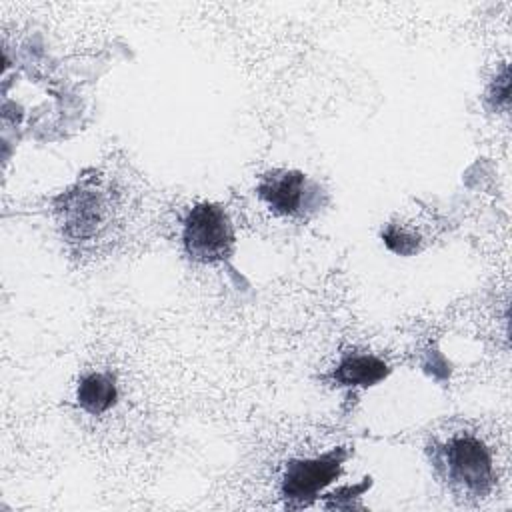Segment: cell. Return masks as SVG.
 Instances as JSON below:
<instances>
[{
  "instance_id": "6da1fadb",
  "label": "cell",
  "mask_w": 512,
  "mask_h": 512,
  "mask_svg": "<svg viewBox=\"0 0 512 512\" xmlns=\"http://www.w3.org/2000/svg\"><path fill=\"white\" fill-rule=\"evenodd\" d=\"M444 480L458 496L486 498L496 480L490 448L472 434L448 438L436 454Z\"/></svg>"
},
{
  "instance_id": "7a4b0ae2",
  "label": "cell",
  "mask_w": 512,
  "mask_h": 512,
  "mask_svg": "<svg viewBox=\"0 0 512 512\" xmlns=\"http://www.w3.org/2000/svg\"><path fill=\"white\" fill-rule=\"evenodd\" d=\"M110 192L92 182H82L58 198L56 214L68 242L84 244L96 240L112 220Z\"/></svg>"
},
{
  "instance_id": "3957f363",
  "label": "cell",
  "mask_w": 512,
  "mask_h": 512,
  "mask_svg": "<svg viewBox=\"0 0 512 512\" xmlns=\"http://www.w3.org/2000/svg\"><path fill=\"white\" fill-rule=\"evenodd\" d=\"M186 254L202 264L224 262L234 252V226L218 204L200 202L190 208L182 226Z\"/></svg>"
},
{
  "instance_id": "277c9868",
  "label": "cell",
  "mask_w": 512,
  "mask_h": 512,
  "mask_svg": "<svg viewBox=\"0 0 512 512\" xmlns=\"http://www.w3.org/2000/svg\"><path fill=\"white\" fill-rule=\"evenodd\" d=\"M344 460L346 454L342 450L292 460L282 476V496L296 502L298 506L306 504L340 476Z\"/></svg>"
},
{
  "instance_id": "5b68a950",
  "label": "cell",
  "mask_w": 512,
  "mask_h": 512,
  "mask_svg": "<svg viewBox=\"0 0 512 512\" xmlns=\"http://www.w3.org/2000/svg\"><path fill=\"white\" fill-rule=\"evenodd\" d=\"M308 182L302 172L276 170L262 176L258 184L260 200L278 216L296 218L308 210Z\"/></svg>"
},
{
  "instance_id": "8992f818",
  "label": "cell",
  "mask_w": 512,
  "mask_h": 512,
  "mask_svg": "<svg viewBox=\"0 0 512 512\" xmlns=\"http://www.w3.org/2000/svg\"><path fill=\"white\" fill-rule=\"evenodd\" d=\"M390 368L374 354H348L332 372L334 382L348 388H368L382 382Z\"/></svg>"
},
{
  "instance_id": "52a82bcc",
  "label": "cell",
  "mask_w": 512,
  "mask_h": 512,
  "mask_svg": "<svg viewBox=\"0 0 512 512\" xmlns=\"http://www.w3.org/2000/svg\"><path fill=\"white\" fill-rule=\"evenodd\" d=\"M116 398L118 386L114 374L110 372H90L80 380L76 388L78 406L92 416L108 412L116 404Z\"/></svg>"
},
{
  "instance_id": "ba28073f",
  "label": "cell",
  "mask_w": 512,
  "mask_h": 512,
  "mask_svg": "<svg viewBox=\"0 0 512 512\" xmlns=\"http://www.w3.org/2000/svg\"><path fill=\"white\" fill-rule=\"evenodd\" d=\"M384 242L388 244L390 250L398 252V254H410L416 250V238L412 234H408L406 230L402 228H396V226H390L386 228L384 232Z\"/></svg>"
},
{
  "instance_id": "9c48e42d",
  "label": "cell",
  "mask_w": 512,
  "mask_h": 512,
  "mask_svg": "<svg viewBox=\"0 0 512 512\" xmlns=\"http://www.w3.org/2000/svg\"><path fill=\"white\" fill-rule=\"evenodd\" d=\"M488 98L500 106V104H508V98H510V74H508V66L502 68V74L494 78L492 86H490V94Z\"/></svg>"
}]
</instances>
